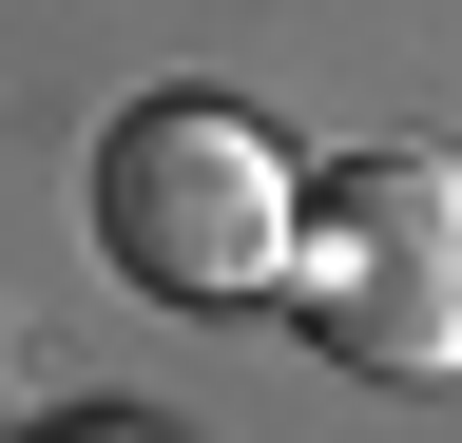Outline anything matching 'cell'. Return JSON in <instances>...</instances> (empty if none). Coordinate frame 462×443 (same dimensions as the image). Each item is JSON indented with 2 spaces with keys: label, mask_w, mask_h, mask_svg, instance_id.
<instances>
[{
  "label": "cell",
  "mask_w": 462,
  "mask_h": 443,
  "mask_svg": "<svg viewBox=\"0 0 462 443\" xmlns=\"http://www.w3.org/2000/svg\"><path fill=\"white\" fill-rule=\"evenodd\" d=\"M289 290L366 385H462V154H328L289 193Z\"/></svg>",
  "instance_id": "6da1fadb"
},
{
  "label": "cell",
  "mask_w": 462,
  "mask_h": 443,
  "mask_svg": "<svg viewBox=\"0 0 462 443\" xmlns=\"http://www.w3.org/2000/svg\"><path fill=\"white\" fill-rule=\"evenodd\" d=\"M97 251L173 309H231V290H289V154L231 116V97H135L97 135Z\"/></svg>",
  "instance_id": "7a4b0ae2"
}]
</instances>
